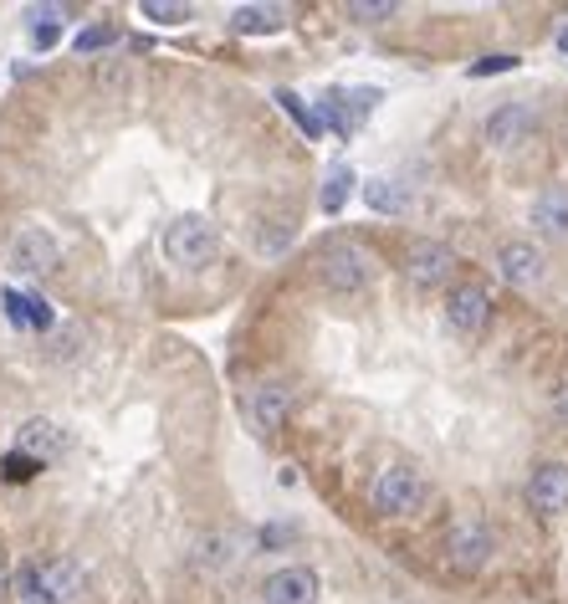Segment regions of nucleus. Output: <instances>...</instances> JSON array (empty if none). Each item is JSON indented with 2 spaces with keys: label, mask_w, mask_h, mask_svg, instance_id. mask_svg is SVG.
Instances as JSON below:
<instances>
[{
  "label": "nucleus",
  "mask_w": 568,
  "mask_h": 604,
  "mask_svg": "<svg viewBox=\"0 0 568 604\" xmlns=\"http://www.w3.org/2000/svg\"><path fill=\"white\" fill-rule=\"evenodd\" d=\"M68 16V5H36L32 11V47L36 51H51L57 47V26Z\"/></svg>",
  "instance_id": "4be33fe9"
},
{
  "label": "nucleus",
  "mask_w": 568,
  "mask_h": 604,
  "mask_svg": "<svg viewBox=\"0 0 568 604\" xmlns=\"http://www.w3.org/2000/svg\"><path fill=\"white\" fill-rule=\"evenodd\" d=\"M138 16H149L154 26H184V21L195 16V5L190 0H144Z\"/></svg>",
  "instance_id": "5701e85b"
},
{
  "label": "nucleus",
  "mask_w": 568,
  "mask_h": 604,
  "mask_svg": "<svg viewBox=\"0 0 568 604\" xmlns=\"http://www.w3.org/2000/svg\"><path fill=\"white\" fill-rule=\"evenodd\" d=\"M379 98H385L379 87H349V93H328L318 113H323V123H328L334 134L349 138L353 129H359V123H364V118L379 108Z\"/></svg>",
  "instance_id": "0eeeda50"
},
{
  "label": "nucleus",
  "mask_w": 568,
  "mask_h": 604,
  "mask_svg": "<svg viewBox=\"0 0 568 604\" xmlns=\"http://www.w3.org/2000/svg\"><path fill=\"white\" fill-rule=\"evenodd\" d=\"M287 410H292V389H287L282 379H262V385L246 395V420L256 436H271L287 420Z\"/></svg>",
  "instance_id": "1a4fd4ad"
},
{
  "label": "nucleus",
  "mask_w": 568,
  "mask_h": 604,
  "mask_svg": "<svg viewBox=\"0 0 568 604\" xmlns=\"http://www.w3.org/2000/svg\"><path fill=\"white\" fill-rule=\"evenodd\" d=\"M220 256V231L210 216H180L165 226V262L174 271H205Z\"/></svg>",
  "instance_id": "f257e3e1"
},
{
  "label": "nucleus",
  "mask_w": 568,
  "mask_h": 604,
  "mask_svg": "<svg viewBox=\"0 0 568 604\" xmlns=\"http://www.w3.org/2000/svg\"><path fill=\"white\" fill-rule=\"evenodd\" d=\"M349 195H353V169L349 165L328 169V180H323V190H318V205L328 210V216H338V210L349 205Z\"/></svg>",
  "instance_id": "412c9836"
},
{
  "label": "nucleus",
  "mask_w": 568,
  "mask_h": 604,
  "mask_svg": "<svg viewBox=\"0 0 568 604\" xmlns=\"http://www.w3.org/2000/svg\"><path fill=\"white\" fill-rule=\"evenodd\" d=\"M16 451L32 456L36 467H51V461H62V456L72 451V436L57 425V420L36 415V420H26V425L16 431Z\"/></svg>",
  "instance_id": "6e6552de"
},
{
  "label": "nucleus",
  "mask_w": 568,
  "mask_h": 604,
  "mask_svg": "<svg viewBox=\"0 0 568 604\" xmlns=\"http://www.w3.org/2000/svg\"><path fill=\"white\" fill-rule=\"evenodd\" d=\"M533 129H537V113L528 108V102H501L497 113L486 118V144L492 149H518V144H528L533 138Z\"/></svg>",
  "instance_id": "9d476101"
},
{
  "label": "nucleus",
  "mask_w": 568,
  "mask_h": 604,
  "mask_svg": "<svg viewBox=\"0 0 568 604\" xmlns=\"http://www.w3.org/2000/svg\"><path fill=\"white\" fill-rule=\"evenodd\" d=\"M129 77H134V72H129V62H123V57H108V62L98 68V87L108 93V98H123Z\"/></svg>",
  "instance_id": "393cba45"
},
{
  "label": "nucleus",
  "mask_w": 568,
  "mask_h": 604,
  "mask_svg": "<svg viewBox=\"0 0 568 604\" xmlns=\"http://www.w3.org/2000/svg\"><path fill=\"white\" fill-rule=\"evenodd\" d=\"M113 41H118V32H113V26H87V32H77V36H72V47H77V57H93V51L113 47Z\"/></svg>",
  "instance_id": "bb28decb"
},
{
  "label": "nucleus",
  "mask_w": 568,
  "mask_h": 604,
  "mask_svg": "<svg viewBox=\"0 0 568 604\" xmlns=\"http://www.w3.org/2000/svg\"><path fill=\"white\" fill-rule=\"evenodd\" d=\"M343 11H349L353 21H364V26H379V21L400 16V5H395V0H349Z\"/></svg>",
  "instance_id": "b1692460"
},
{
  "label": "nucleus",
  "mask_w": 568,
  "mask_h": 604,
  "mask_svg": "<svg viewBox=\"0 0 568 604\" xmlns=\"http://www.w3.org/2000/svg\"><path fill=\"white\" fill-rule=\"evenodd\" d=\"M0 313L11 318V328H36V334H47L51 328V307L36 292H0Z\"/></svg>",
  "instance_id": "dca6fc26"
},
{
  "label": "nucleus",
  "mask_w": 568,
  "mask_h": 604,
  "mask_svg": "<svg viewBox=\"0 0 568 604\" xmlns=\"http://www.w3.org/2000/svg\"><path fill=\"white\" fill-rule=\"evenodd\" d=\"M451 267H456V256L446 241H415V246L404 252V277L415 287H440L451 277Z\"/></svg>",
  "instance_id": "f8f14e48"
},
{
  "label": "nucleus",
  "mask_w": 568,
  "mask_h": 604,
  "mask_svg": "<svg viewBox=\"0 0 568 604\" xmlns=\"http://www.w3.org/2000/svg\"><path fill=\"white\" fill-rule=\"evenodd\" d=\"M277 102H282L287 113L298 118V129H302V134H307V138H318V134H323V118H318V113H307V108H302V98H298V93H287V87H282V93H277Z\"/></svg>",
  "instance_id": "a878e982"
},
{
  "label": "nucleus",
  "mask_w": 568,
  "mask_h": 604,
  "mask_svg": "<svg viewBox=\"0 0 568 604\" xmlns=\"http://www.w3.org/2000/svg\"><path fill=\"white\" fill-rule=\"evenodd\" d=\"M374 277V262L359 241H328L318 252V282L328 292H364Z\"/></svg>",
  "instance_id": "20e7f679"
},
{
  "label": "nucleus",
  "mask_w": 568,
  "mask_h": 604,
  "mask_svg": "<svg viewBox=\"0 0 568 604\" xmlns=\"http://www.w3.org/2000/svg\"><path fill=\"white\" fill-rule=\"evenodd\" d=\"M553 410H558V415L568 420V379H564V385H558V395H553Z\"/></svg>",
  "instance_id": "c756f323"
},
{
  "label": "nucleus",
  "mask_w": 568,
  "mask_h": 604,
  "mask_svg": "<svg viewBox=\"0 0 568 604\" xmlns=\"http://www.w3.org/2000/svg\"><path fill=\"white\" fill-rule=\"evenodd\" d=\"M518 68V57H507V51H497V57H486V62H476L471 68V77H492V72H512Z\"/></svg>",
  "instance_id": "cd10ccee"
},
{
  "label": "nucleus",
  "mask_w": 568,
  "mask_h": 604,
  "mask_svg": "<svg viewBox=\"0 0 568 604\" xmlns=\"http://www.w3.org/2000/svg\"><path fill=\"white\" fill-rule=\"evenodd\" d=\"M32 471H41L32 456H21V451H16V456H5V476H11V482H26Z\"/></svg>",
  "instance_id": "c85d7f7f"
},
{
  "label": "nucleus",
  "mask_w": 568,
  "mask_h": 604,
  "mask_svg": "<svg viewBox=\"0 0 568 604\" xmlns=\"http://www.w3.org/2000/svg\"><path fill=\"white\" fill-rule=\"evenodd\" d=\"M262 594H267V604H318V573L287 564L262 584Z\"/></svg>",
  "instance_id": "4468645a"
},
{
  "label": "nucleus",
  "mask_w": 568,
  "mask_h": 604,
  "mask_svg": "<svg viewBox=\"0 0 568 604\" xmlns=\"http://www.w3.org/2000/svg\"><path fill=\"white\" fill-rule=\"evenodd\" d=\"M364 205L368 210H379V216H404V210H410V190H404V180L379 174V180H368L364 185Z\"/></svg>",
  "instance_id": "aec40b11"
},
{
  "label": "nucleus",
  "mask_w": 568,
  "mask_h": 604,
  "mask_svg": "<svg viewBox=\"0 0 568 604\" xmlns=\"http://www.w3.org/2000/svg\"><path fill=\"white\" fill-rule=\"evenodd\" d=\"M492 528H486L482 518H461V522H451V533H446V558H451V569H461V573H476L492 558Z\"/></svg>",
  "instance_id": "423d86ee"
},
{
  "label": "nucleus",
  "mask_w": 568,
  "mask_h": 604,
  "mask_svg": "<svg viewBox=\"0 0 568 604\" xmlns=\"http://www.w3.org/2000/svg\"><path fill=\"white\" fill-rule=\"evenodd\" d=\"M537 235H553V241H568V190H543L528 210Z\"/></svg>",
  "instance_id": "f3484780"
},
{
  "label": "nucleus",
  "mask_w": 568,
  "mask_h": 604,
  "mask_svg": "<svg viewBox=\"0 0 568 604\" xmlns=\"http://www.w3.org/2000/svg\"><path fill=\"white\" fill-rule=\"evenodd\" d=\"M5 262H11L21 277H47V271L62 267V246H57V235L41 231V226H21V231L11 235Z\"/></svg>",
  "instance_id": "39448f33"
},
{
  "label": "nucleus",
  "mask_w": 568,
  "mask_h": 604,
  "mask_svg": "<svg viewBox=\"0 0 568 604\" xmlns=\"http://www.w3.org/2000/svg\"><path fill=\"white\" fill-rule=\"evenodd\" d=\"M486 318H492V298H486L482 282H461L451 292V302H446V323H451L461 338H476L486 328Z\"/></svg>",
  "instance_id": "9b49d317"
},
{
  "label": "nucleus",
  "mask_w": 568,
  "mask_h": 604,
  "mask_svg": "<svg viewBox=\"0 0 568 604\" xmlns=\"http://www.w3.org/2000/svg\"><path fill=\"white\" fill-rule=\"evenodd\" d=\"M497 271L507 287H537L543 271H548V262H543V252H537L533 241H501Z\"/></svg>",
  "instance_id": "ddd939ff"
},
{
  "label": "nucleus",
  "mask_w": 568,
  "mask_h": 604,
  "mask_svg": "<svg viewBox=\"0 0 568 604\" xmlns=\"http://www.w3.org/2000/svg\"><path fill=\"white\" fill-rule=\"evenodd\" d=\"M528 503L537 512H564L568 507V467L564 461H543L533 471V482H528Z\"/></svg>",
  "instance_id": "2eb2a0df"
},
{
  "label": "nucleus",
  "mask_w": 568,
  "mask_h": 604,
  "mask_svg": "<svg viewBox=\"0 0 568 604\" xmlns=\"http://www.w3.org/2000/svg\"><path fill=\"white\" fill-rule=\"evenodd\" d=\"M287 26V5H235L231 32L235 36H271Z\"/></svg>",
  "instance_id": "a211bd4d"
},
{
  "label": "nucleus",
  "mask_w": 568,
  "mask_h": 604,
  "mask_svg": "<svg viewBox=\"0 0 568 604\" xmlns=\"http://www.w3.org/2000/svg\"><path fill=\"white\" fill-rule=\"evenodd\" d=\"M235 558H241V537H235V533H226V528H216V533H205L201 543H195V564H201L205 573L231 569Z\"/></svg>",
  "instance_id": "6ab92c4d"
},
{
  "label": "nucleus",
  "mask_w": 568,
  "mask_h": 604,
  "mask_svg": "<svg viewBox=\"0 0 568 604\" xmlns=\"http://www.w3.org/2000/svg\"><path fill=\"white\" fill-rule=\"evenodd\" d=\"M11 589H16L26 604H68L83 594V564H77V558L26 564L21 573H11Z\"/></svg>",
  "instance_id": "f03ea898"
},
{
  "label": "nucleus",
  "mask_w": 568,
  "mask_h": 604,
  "mask_svg": "<svg viewBox=\"0 0 568 604\" xmlns=\"http://www.w3.org/2000/svg\"><path fill=\"white\" fill-rule=\"evenodd\" d=\"M5 589H11V573H5V564H0V600H5Z\"/></svg>",
  "instance_id": "7c9ffc66"
},
{
  "label": "nucleus",
  "mask_w": 568,
  "mask_h": 604,
  "mask_svg": "<svg viewBox=\"0 0 568 604\" xmlns=\"http://www.w3.org/2000/svg\"><path fill=\"white\" fill-rule=\"evenodd\" d=\"M425 497H431V482H425V471L410 467V461H389V467H379L374 487H368V503L379 507L385 518H410V512L425 507Z\"/></svg>",
  "instance_id": "7ed1b4c3"
}]
</instances>
